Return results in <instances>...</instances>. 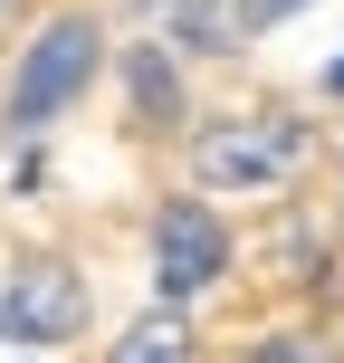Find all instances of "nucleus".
<instances>
[{
  "mask_svg": "<svg viewBox=\"0 0 344 363\" xmlns=\"http://www.w3.org/2000/svg\"><path fill=\"white\" fill-rule=\"evenodd\" d=\"M96 57H106V38H96V19H87V10L48 19V29L19 48V77H10V125H48L57 106H77V96H87V77H96Z\"/></svg>",
  "mask_w": 344,
  "mask_h": 363,
  "instance_id": "f257e3e1",
  "label": "nucleus"
},
{
  "mask_svg": "<svg viewBox=\"0 0 344 363\" xmlns=\"http://www.w3.org/2000/svg\"><path fill=\"white\" fill-rule=\"evenodd\" d=\"M220 268H230V230L211 220V201H163V220H153V296L182 306Z\"/></svg>",
  "mask_w": 344,
  "mask_h": 363,
  "instance_id": "f03ea898",
  "label": "nucleus"
},
{
  "mask_svg": "<svg viewBox=\"0 0 344 363\" xmlns=\"http://www.w3.org/2000/svg\"><path fill=\"white\" fill-rule=\"evenodd\" d=\"M87 325V287H77L57 258H29V268H10V287H0V335L10 345H57V335Z\"/></svg>",
  "mask_w": 344,
  "mask_h": 363,
  "instance_id": "7ed1b4c3",
  "label": "nucleus"
},
{
  "mask_svg": "<svg viewBox=\"0 0 344 363\" xmlns=\"http://www.w3.org/2000/svg\"><path fill=\"white\" fill-rule=\"evenodd\" d=\"M296 144H306V134H296L287 115H249V125H211L192 144V163H201V182H239V191H249V182H277V172H287Z\"/></svg>",
  "mask_w": 344,
  "mask_h": 363,
  "instance_id": "20e7f679",
  "label": "nucleus"
},
{
  "mask_svg": "<svg viewBox=\"0 0 344 363\" xmlns=\"http://www.w3.org/2000/svg\"><path fill=\"white\" fill-rule=\"evenodd\" d=\"M115 363H192V325H182L172 306H153L144 325H134L125 345H115Z\"/></svg>",
  "mask_w": 344,
  "mask_h": 363,
  "instance_id": "39448f33",
  "label": "nucleus"
},
{
  "mask_svg": "<svg viewBox=\"0 0 344 363\" xmlns=\"http://www.w3.org/2000/svg\"><path fill=\"white\" fill-rule=\"evenodd\" d=\"M134 106H144V125H153V115H172V106H182V86H172V67H163V57H153V48L134 57Z\"/></svg>",
  "mask_w": 344,
  "mask_h": 363,
  "instance_id": "423d86ee",
  "label": "nucleus"
},
{
  "mask_svg": "<svg viewBox=\"0 0 344 363\" xmlns=\"http://www.w3.org/2000/svg\"><path fill=\"white\" fill-rule=\"evenodd\" d=\"M287 10H306V0H230V29H239V38H258V29H277Z\"/></svg>",
  "mask_w": 344,
  "mask_h": 363,
  "instance_id": "0eeeda50",
  "label": "nucleus"
},
{
  "mask_svg": "<svg viewBox=\"0 0 344 363\" xmlns=\"http://www.w3.org/2000/svg\"><path fill=\"white\" fill-rule=\"evenodd\" d=\"M249 363H316V345H296V335H277V345H258Z\"/></svg>",
  "mask_w": 344,
  "mask_h": 363,
  "instance_id": "6e6552de",
  "label": "nucleus"
},
{
  "mask_svg": "<svg viewBox=\"0 0 344 363\" xmlns=\"http://www.w3.org/2000/svg\"><path fill=\"white\" fill-rule=\"evenodd\" d=\"M326 96H344V57H335V67H326Z\"/></svg>",
  "mask_w": 344,
  "mask_h": 363,
  "instance_id": "1a4fd4ad",
  "label": "nucleus"
}]
</instances>
